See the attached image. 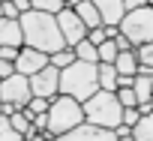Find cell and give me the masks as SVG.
I'll list each match as a JSON object with an SVG mask.
<instances>
[{"label": "cell", "instance_id": "d4e9b609", "mask_svg": "<svg viewBox=\"0 0 153 141\" xmlns=\"http://www.w3.org/2000/svg\"><path fill=\"white\" fill-rule=\"evenodd\" d=\"M117 99L123 102V108L138 105V93H135V87H117Z\"/></svg>", "mask_w": 153, "mask_h": 141}, {"label": "cell", "instance_id": "d6986e66", "mask_svg": "<svg viewBox=\"0 0 153 141\" xmlns=\"http://www.w3.org/2000/svg\"><path fill=\"white\" fill-rule=\"evenodd\" d=\"M75 60H78V54H75V48L72 45H66V48H60V51H54L51 54V63L57 66V69H66L69 63H75Z\"/></svg>", "mask_w": 153, "mask_h": 141}, {"label": "cell", "instance_id": "e0dca14e", "mask_svg": "<svg viewBox=\"0 0 153 141\" xmlns=\"http://www.w3.org/2000/svg\"><path fill=\"white\" fill-rule=\"evenodd\" d=\"M132 87H135V93H138V105L153 99V84H150V75L135 72V84H132Z\"/></svg>", "mask_w": 153, "mask_h": 141}, {"label": "cell", "instance_id": "5b68a950", "mask_svg": "<svg viewBox=\"0 0 153 141\" xmlns=\"http://www.w3.org/2000/svg\"><path fill=\"white\" fill-rule=\"evenodd\" d=\"M120 33H126L132 39V45H144L153 39V6H138V9H129L120 21Z\"/></svg>", "mask_w": 153, "mask_h": 141}, {"label": "cell", "instance_id": "4fadbf2b", "mask_svg": "<svg viewBox=\"0 0 153 141\" xmlns=\"http://www.w3.org/2000/svg\"><path fill=\"white\" fill-rule=\"evenodd\" d=\"M75 12L81 15V21L87 24V27H102L105 21H102V12H99V6L93 3V0H81V3H75Z\"/></svg>", "mask_w": 153, "mask_h": 141}, {"label": "cell", "instance_id": "7c38bea8", "mask_svg": "<svg viewBox=\"0 0 153 141\" xmlns=\"http://www.w3.org/2000/svg\"><path fill=\"white\" fill-rule=\"evenodd\" d=\"M93 3L99 6L105 24H120L123 15H126V3H123V0H93Z\"/></svg>", "mask_w": 153, "mask_h": 141}, {"label": "cell", "instance_id": "e575fe53", "mask_svg": "<svg viewBox=\"0 0 153 141\" xmlns=\"http://www.w3.org/2000/svg\"><path fill=\"white\" fill-rule=\"evenodd\" d=\"M0 18H3V3H0Z\"/></svg>", "mask_w": 153, "mask_h": 141}, {"label": "cell", "instance_id": "5bb4252c", "mask_svg": "<svg viewBox=\"0 0 153 141\" xmlns=\"http://www.w3.org/2000/svg\"><path fill=\"white\" fill-rule=\"evenodd\" d=\"M99 87L102 90H117L120 87V72L114 63H102L99 60Z\"/></svg>", "mask_w": 153, "mask_h": 141}, {"label": "cell", "instance_id": "8d00e7d4", "mask_svg": "<svg viewBox=\"0 0 153 141\" xmlns=\"http://www.w3.org/2000/svg\"><path fill=\"white\" fill-rule=\"evenodd\" d=\"M0 3H6V0H0Z\"/></svg>", "mask_w": 153, "mask_h": 141}, {"label": "cell", "instance_id": "d590c367", "mask_svg": "<svg viewBox=\"0 0 153 141\" xmlns=\"http://www.w3.org/2000/svg\"><path fill=\"white\" fill-rule=\"evenodd\" d=\"M147 3H150V6H153V0H147Z\"/></svg>", "mask_w": 153, "mask_h": 141}, {"label": "cell", "instance_id": "8992f818", "mask_svg": "<svg viewBox=\"0 0 153 141\" xmlns=\"http://www.w3.org/2000/svg\"><path fill=\"white\" fill-rule=\"evenodd\" d=\"M0 99H3V102H15L18 108H27V102L33 99L30 75L12 72V75H6V78H0Z\"/></svg>", "mask_w": 153, "mask_h": 141}, {"label": "cell", "instance_id": "f546056e", "mask_svg": "<svg viewBox=\"0 0 153 141\" xmlns=\"http://www.w3.org/2000/svg\"><path fill=\"white\" fill-rule=\"evenodd\" d=\"M33 126H36L39 132H45V129H48V111H39V114H33Z\"/></svg>", "mask_w": 153, "mask_h": 141}, {"label": "cell", "instance_id": "8fae6325", "mask_svg": "<svg viewBox=\"0 0 153 141\" xmlns=\"http://www.w3.org/2000/svg\"><path fill=\"white\" fill-rule=\"evenodd\" d=\"M0 45H24V27L21 18H0Z\"/></svg>", "mask_w": 153, "mask_h": 141}, {"label": "cell", "instance_id": "836d02e7", "mask_svg": "<svg viewBox=\"0 0 153 141\" xmlns=\"http://www.w3.org/2000/svg\"><path fill=\"white\" fill-rule=\"evenodd\" d=\"M66 3H69V6H75V3H81V0H66Z\"/></svg>", "mask_w": 153, "mask_h": 141}, {"label": "cell", "instance_id": "4dcf8cb0", "mask_svg": "<svg viewBox=\"0 0 153 141\" xmlns=\"http://www.w3.org/2000/svg\"><path fill=\"white\" fill-rule=\"evenodd\" d=\"M3 15H6V18H21V12H18V6H15V0H6V3H3Z\"/></svg>", "mask_w": 153, "mask_h": 141}, {"label": "cell", "instance_id": "ac0fdd59", "mask_svg": "<svg viewBox=\"0 0 153 141\" xmlns=\"http://www.w3.org/2000/svg\"><path fill=\"white\" fill-rule=\"evenodd\" d=\"M78 60H90V63H99V45H93L90 39H81L78 45H72Z\"/></svg>", "mask_w": 153, "mask_h": 141}, {"label": "cell", "instance_id": "7a4b0ae2", "mask_svg": "<svg viewBox=\"0 0 153 141\" xmlns=\"http://www.w3.org/2000/svg\"><path fill=\"white\" fill-rule=\"evenodd\" d=\"M99 90V63L75 60L66 69H60V93H69L75 99H90Z\"/></svg>", "mask_w": 153, "mask_h": 141}, {"label": "cell", "instance_id": "83f0119b", "mask_svg": "<svg viewBox=\"0 0 153 141\" xmlns=\"http://www.w3.org/2000/svg\"><path fill=\"white\" fill-rule=\"evenodd\" d=\"M18 45H0V57H3V60H15L18 57Z\"/></svg>", "mask_w": 153, "mask_h": 141}, {"label": "cell", "instance_id": "9a60e30c", "mask_svg": "<svg viewBox=\"0 0 153 141\" xmlns=\"http://www.w3.org/2000/svg\"><path fill=\"white\" fill-rule=\"evenodd\" d=\"M114 66H117V72H120V75H135V72H138V54H135V48L120 51L117 60H114Z\"/></svg>", "mask_w": 153, "mask_h": 141}, {"label": "cell", "instance_id": "1f68e13d", "mask_svg": "<svg viewBox=\"0 0 153 141\" xmlns=\"http://www.w3.org/2000/svg\"><path fill=\"white\" fill-rule=\"evenodd\" d=\"M114 132H117V138H132V126H126V123H120Z\"/></svg>", "mask_w": 153, "mask_h": 141}, {"label": "cell", "instance_id": "44dd1931", "mask_svg": "<svg viewBox=\"0 0 153 141\" xmlns=\"http://www.w3.org/2000/svg\"><path fill=\"white\" fill-rule=\"evenodd\" d=\"M117 54H120V48H117L114 39H105V42L99 45V60H102V63H114Z\"/></svg>", "mask_w": 153, "mask_h": 141}, {"label": "cell", "instance_id": "4316f807", "mask_svg": "<svg viewBox=\"0 0 153 141\" xmlns=\"http://www.w3.org/2000/svg\"><path fill=\"white\" fill-rule=\"evenodd\" d=\"M138 117H141L138 105H129V108H123V123H126V126H135V123H138Z\"/></svg>", "mask_w": 153, "mask_h": 141}, {"label": "cell", "instance_id": "3957f363", "mask_svg": "<svg viewBox=\"0 0 153 141\" xmlns=\"http://www.w3.org/2000/svg\"><path fill=\"white\" fill-rule=\"evenodd\" d=\"M81 105H84V120H93V123L108 126V129H117L123 123V102L117 99V90H102L99 87Z\"/></svg>", "mask_w": 153, "mask_h": 141}, {"label": "cell", "instance_id": "f1b7e54d", "mask_svg": "<svg viewBox=\"0 0 153 141\" xmlns=\"http://www.w3.org/2000/svg\"><path fill=\"white\" fill-rule=\"evenodd\" d=\"M12 72H18V69H15V60H3V57H0V78H6V75H12Z\"/></svg>", "mask_w": 153, "mask_h": 141}, {"label": "cell", "instance_id": "603a6c76", "mask_svg": "<svg viewBox=\"0 0 153 141\" xmlns=\"http://www.w3.org/2000/svg\"><path fill=\"white\" fill-rule=\"evenodd\" d=\"M48 108H51V99H48V96H33V99L27 102V108H24V111L33 117V114H39V111H48Z\"/></svg>", "mask_w": 153, "mask_h": 141}, {"label": "cell", "instance_id": "9c48e42d", "mask_svg": "<svg viewBox=\"0 0 153 141\" xmlns=\"http://www.w3.org/2000/svg\"><path fill=\"white\" fill-rule=\"evenodd\" d=\"M63 138H66V141H114L117 132L108 129V126H99V123H93V120H81L78 126H72Z\"/></svg>", "mask_w": 153, "mask_h": 141}, {"label": "cell", "instance_id": "2e32d148", "mask_svg": "<svg viewBox=\"0 0 153 141\" xmlns=\"http://www.w3.org/2000/svg\"><path fill=\"white\" fill-rule=\"evenodd\" d=\"M132 138L135 141H153V111L138 117V123L132 126Z\"/></svg>", "mask_w": 153, "mask_h": 141}, {"label": "cell", "instance_id": "ffe728a7", "mask_svg": "<svg viewBox=\"0 0 153 141\" xmlns=\"http://www.w3.org/2000/svg\"><path fill=\"white\" fill-rule=\"evenodd\" d=\"M18 138H24V135L12 126L9 114H0V141H18Z\"/></svg>", "mask_w": 153, "mask_h": 141}, {"label": "cell", "instance_id": "7402d4cb", "mask_svg": "<svg viewBox=\"0 0 153 141\" xmlns=\"http://www.w3.org/2000/svg\"><path fill=\"white\" fill-rule=\"evenodd\" d=\"M33 3V9H42V12H51V15H57L63 6H69L66 0H30Z\"/></svg>", "mask_w": 153, "mask_h": 141}, {"label": "cell", "instance_id": "30bf717a", "mask_svg": "<svg viewBox=\"0 0 153 141\" xmlns=\"http://www.w3.org/2000/svg\"><path fill=\"white\" fill-rule=\"evenodd\" d=\"M48 63H51V54H48V51H39V48H33V45H21V51H18V57H15V69L24 72V75L39 72V69H45Z\"/></svg>", "mask_w": 153, "mask_h": 141}, {"label": "cell", "instance_id": "52a82bcc", "mask_svg": "<svg viewBox=\"0 0 153 141\" xmlns=\"http://www.w3.org/2000/svg\"><path fill=\"white\" fill-rule=\"evenodd\" d=\"M57 24H60V30H63V39H66V45H78L81 39H87V24L81 21V15L75 12V6H63L60 12H57Z\"/></svg>", "mask_w": 153, "mask_h": 141}, {"label": "cell", "instance_id": "6da1fadb", "mask_svg": "<svg viewBox=\"0 0 153 141\" xmlns=\"http://www.w3.org/2000/svg\"><path fill=\"white\" fill-rule=\"evenodd\" d=\"M21 27H24V45H33V48L48 51V54L66 48V39H63V30L57 24V15H51V12H42V9L21 12Z\"/></svg>", "mask_w": 153, "mask_h": 141}, {"label": "cell", "instance_id": "cb8c5ba5", "mask_svg": "<svg viewBox=\"0 0 153 141\" xmlns=\"http://www.w3.org/2000/svg\"><path fill=\"white\" fill-rule=\"evenodd\" d=\"M135 54H138V63L153 66V39H150V42H144V45H135Z\"/></svg>", "mask_w": 153, "mask_h": 141}, {"label": "cell", "instance_id": "d6a6232c", "mask_svg": "<svg viewBox=\"0 0 153 141\" xmlns=\"http://www.w3.org/2000/svg\"><path fill=\"white\" fill-rule=\"evenodd\" d=\"M123 3H126V12H129V9H138V6H147V0H123Z\"/></svg>", "mask_w": 153, "mask_h": 141}, {"label": "cell", "instance_id": "484cf974", "mask_svg": "<svg viewBox=\"0 0 153 141\" xmlns=\"http://www.w3.org/2000/svg\"><path fill=\"white\" fill-rule=\"evenodd\" d=\"M87 39H90L93 45H102V42L108 39V33H105V24H102V27H90V30H87Z\"/></svg>", "mask_w": 153, "mask_h": 141}, {"label": "cell", "instance_id": "ba28073f", "mask_svg": "<svg viewBox=\"0 0 153 141\" xmlns=\"http://www.w3.org/2000/svg\"><path fill=\"white\" fill-rule=\"evenodd\" d=\"M30 87H33V96H48L54 99L60 93V69L54 63H48L45 69H39V72L30 75Z\"/></svg>", "mask_w": 153, "mask_h": 141}, {"label": "cell", "instance_id": "277c9868", "mask_svg": "<svg viewBox=\"0 0 153 141\" xmlns=\"http://www.w3.org/2000/svg\"><path fill=\"white\" fill-rule=\"evenodd\" d=\"M84 120V105L81 99H75L69 93H57L51 99V108H48V132L54 138H63L72 126H78Z\"/></svg>", "mask_w": 153, "mask_h": 141}]
</instances>
